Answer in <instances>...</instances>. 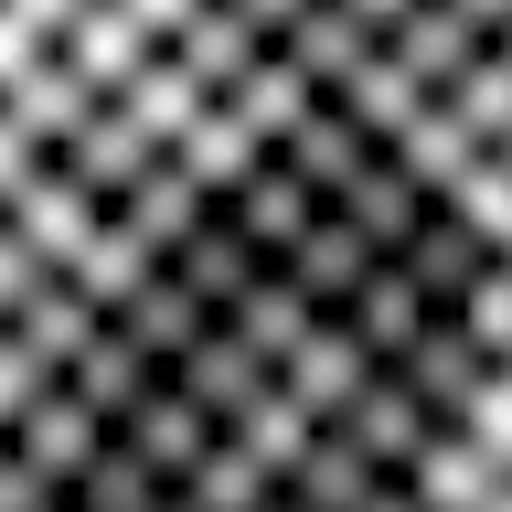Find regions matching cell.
Wrapping results in <instances>:
<instances>
[{
  "label": "cell",
  "mask_w": 512,
  "mask_h": 512,
  "mask_svg": "<svg viewBox=\"0 0 512 512\" xmlns=\"http://www.w3.org/2000/svg\"><path fill=\"white\" fill-rule=\"evenodd\" d=\"M448 512H512V128L491 214L470 235V310H459V374H448Z\"/></svg>",
  "instance_id": "obj_1"
}]
</instances>
